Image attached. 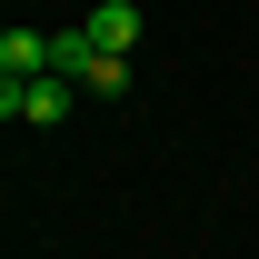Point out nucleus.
<instances>
[{
    "mask_svg": "<svg viewBox=\"0 0 259 259\" xmlns=\"http://www.w3.org/2000/svg\"><path fill=\"white\" fill-rule=\"evenodd\" d=\"M80 30H90L100 50H120V60H130V50H140V0H100V10L80 20Z\"/></svg>",
    "mask_w": 259,
    "mask_h": 259,
    "instance_id": "4",
    "label": "nucleus"
},
{
    "mask_svg": "<svg viewBox=\"0 0 259 259\" xmlns=\"http://www.w3.org/2000/svg\"><path fill=\"white\" fill-rule=\"evenodd\" d=\"M60 70V30H0V80H40Z\"/></svg>",
    "mask_w": 259,
    "mask_h": 259,
    "instance_id": "3",
    "label": "nucleus"
},
{
    "mask_svg": "<svg viewBox=\"0 0 259 259\" xmlns=\"http://www.w3.org/2000/svg\"><path fill=\"white\" fill-rule=\"evenodd\" d=\"M60 80H80V100H120L130 90V60L100 50L90 30H60Z\"/></svg>",
    "mask_w": 259,
    "mask_h": 259,
    "instance_id": "2",
    "label": "nucleus"
},
{
    "mask_svg": "<svg viewBox=\"0 0 259 259\" xmlns=\"http://www.w3.org/2000/svg\"><path fill=\"white\" fill-rule=\"evenodd\" d=\"M70 110H80V80H60V70H40V80H0V120L20 130H50V120H70Z\"/></svg>",
    "mask_w": 259,
    "mask_h": 259,
    "instance_id": "1",
    "label": "nucleus"
}]
</instances>
